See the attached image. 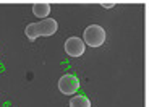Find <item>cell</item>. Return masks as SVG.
Instances as JSON below:
<instances>
[{"label": "cell", "instance_id": "cell-1", "mask_svg": "<svg viewBox=\"0 0 149 107\" xmlns=\"http://www.w3.org/2000/svg\"><path fill=\"white\" fill-rule=\"evenodd\" d=\"M57 21L54 18H45L39 23H29L24 29V34L29 41H34L39 36H54L57 33Z\"/></svg>", "mask_w": 149, "mask_h": 107}, {"label": "cell", "instance_id": "cell-2", "mask_svg": "<svg viewBox=\"0 0 149 107\" xmlns=\"http://www.w3.org/2000/svg\"><path fill=\"white\" fill-rule=\"evenodd\" d=\"M105 31L102 26L99 24H91L88 26L83 33V41H84L86 45L89 47H101L102 44L105 42Z\"/></svg>", "mask_w": 149, "mask_h": 107}, {"label": "cell", "instance_id": "cell-3", "mask_svg": "<svg viewBox=\"0 0 149 107\" xmlns=\"http://www.w3.org/2000/svg\"><path fill=\"white\" fill-rule=\"evenodd\" d=\"M58 89L62 94H74V92L79 89V80L74 75H63V76L58 80Z\"/></svg>", "mask_w": 149, "mask_h": 107}, {"label": "cell", "instance_id": "cell-4", "mask_svg": "<svg viewBox=\"0 0 149 107\" xmlns=\"http://www.w3.org/2000/svg\"><path fill=\"white\" fill-rule=\"evenodd\" d=\"M84 49H86L84 41L76 36H71L65 41V52L70 57H81L84 54Z\"/></svg>", "mask_w": 149, "mask_h": 107}, {"label": "cell", "instance_id": "cell-5", "mask_svg": "<svg viewBox=\"0 0 149 107\" xmlns=\"http://www.w3.org/2000/svg\"><path fill=\"white\" fill-rule=\"evenodd\" d=\"M33 13L37 18H47L49 13H50V3L49 2H37L33 5Z\"/></svg>", "mask_w": 149, "mask_h": 107}, {"label": "cell", "instance_id": "cell-6", "mask_svg": "<svg viewBox=\"0 0 149 107\" xmlns=\"http://www.w3.org/2000/svg\"><path fill=\"white\" fill-rule=\"evenodd\" d=\"M70 107H91V101L86 96H73L70 101Z\"/></svg>", "mask_w": 149, "mask_h": 107}, {"label": "cell", "instance_id": "cell-7", "mask_svg": "<svg viewBox=\"0 0 149 107\" xmlns=\"http://www.w3.org/2000/svg\"><path fill=\"white\" fill-rule=\"evenodd\" d=\"M113 5H115V2H102V8H112L113 7Z\"/></svg>", "mask_w": 149, "mask_h": 107}]
</instances>
